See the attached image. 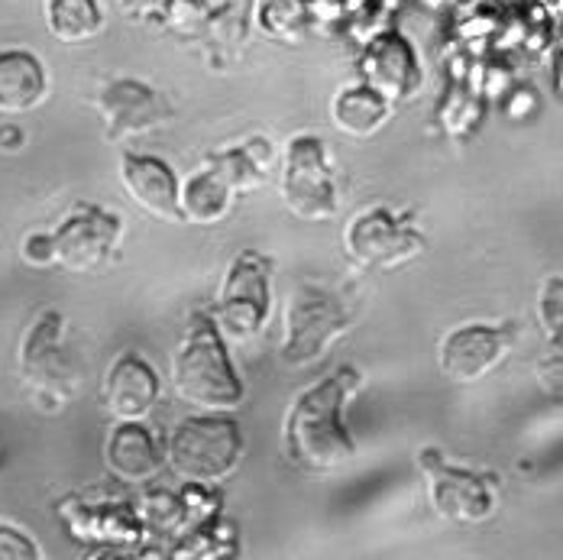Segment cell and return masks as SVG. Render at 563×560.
Wrapping results in <instances>:
<instances>
[{"instance_id": "16", "label": "cell", "mask_w": 563, "mask_h": 560, "mask_svg": "<svg viewBox=\"0 0 563 560\" xmlns=\"http://www.w3.org/2000/svg\"><path fill=\"white\" fill-rule=\"evenodd\" d=\"M166 450L156 444V438L140 421H117L108 431L104 463L113 476L126 483H146L163 470Z\"/></svg>"}, {"instance_id": "9", "label": "cell", "mask_w": 563, "mask_h": 560, "mask_svg": "<svg viewBox=\"0 0 563 560\" xmlns=\"http://www.w3.org/2000/svg\"><path fill=\"white\" fill-rule=\"evenodd\" d=\"M346 256L363 270H395L424 250V233L411 224V215H393L376 205L360 211L346 224Z\"/></svg>"}, {"instance_id": "13", "label": "cell", "mask_w": 563, "mask_h": 560, "mask_svg": "<svg viewBox=\"0 0 563 560\" xmlns=\"http://www.w3.org/2000/svg\"><path fill=\"white\" fill-rule=\"evenodd\" d=\"M120 182H123V191L130 195V201H136L150 218L169 221V224L185 221L175 172L163 160L126 153L120 163Z\"/></svg>"}, {"instance_id": "22", "label": "cell", "mask_w": 563, "mask_h": 560, "mask_svg": "<svg viewBox=\"0 0 563 560\" xmlns=\"http://www.w3.org/2000/svg\"><path fill=\"white\" fill-rule=\"evenodd\" d=\"M211 10L205 0H169L166 3V20L178 33H198L208 23Z\"/></svg>"}, {"instance_id": "25", "label": "cell", "mask_w": 563, "mask_h": 560, "mask_svg": "<svg viewBox=\"0 0 563 560\" xmlns=\"http://www.w3.org/2000/svg\"><path fill=\"white\" fill-rule=\"evenodd\" d=\"M23 133L16 127H0V146H20Z\"/></svg>"}, {"instance_id": "2", "label": "cell", "mask_w": 563, "mask_h": 560, "mask_svg": "<svg viewBox=\"0 0 563 560\" xmlns=\"http://www.w3.org/2000/svg\"><path fill=\"white\" fill-rule=\"evenodd\" d=\"M172 386L201 411H233L243 402V383L230 366L218 325L195 311L188 334L172 356Z\"/></svg>"}, {"instance_id": "23", "label": "cell", "mask_w": 563, "mask_h": 560, "mask_svg": "<svg viewBox=\"0 0 563 560\" xmlns=\"http://www.w3.org/2000/svg\"><path fill=\"white\" fill-rule=\"evenodd\" d=\"M40 548L33 538L16 531L13 525H0V560H40Z\"/></svg>"}, {"instance_id": "12", "label": "cell", "mask_w": 563, "mask_h": 560, "mask_svg": "<svg viewBox=\"0 0 563 560\" xmlns=\"http://www.w3.org/2000/svg\"><path fill=\"white\" fill-rule=\"evenodd\" d=\"M511 343H515L511 328L463 325V328H453L451 334L441 337L438 366L451 383L473 386V383L486 380L506 360Z\"/></svg>"}, {"instance_id": "17", "label": "cell", "mask_w": 563, "mask_h": 560, "mask_svg": "<svg viewBox=\"0 0 563 560\" xmlns=\"http://www.w3.org/2000/svg\"><path fill=\"white\" fill-rule=\"evenodd\" d=\"M240 191L230 182L221 163L211 156L205 166L198 168L185 185H178V201H181V215L191 224H218L233 211Z\"/></svg>"}, {"instance_id": "14", "label": "cell", "mask_w": 563, "mask_h": 560, "mask_svg": "<svg viewBox=\"0 0 563 560\" xmlns=\"http://www.w3.org/2000/svg\"><path fill=\"white\" fill-rule=\"evenodd\" d=\"M159 402V376L140 353H123L104 380V408L113 421H143Z\"/></svg>"}, {"instance_id": "8", "label": "cell", "mask_w": 563, "mask_h": 560, "mask_svg": "<svg viewBox=\"0 0 563 560\" xmlns=\"http://www.w3.org/2000/svg\"><path fill=\"white\" fill-rule=\"evenodd\" d=\"M269 285H273L269 256L256 250H243L233 256L218 292V325L227 334L246 340L266 328L269 305H273Z\"/></svg>"}, {"instance_id": "19", "label": "cell", "mask_w": 563, "mask_h": 560, "mask_svg": "<svg viewBox=\"0 0 563 560\" xmlns=\"http://www.w3.org/2000/svg\"><path fill=\"white\" fill-rule=\"evenodd\" d=\"M393 113V105L383 101L373 88H346L334 98L331 120L334 127L350 136H373Z\"/></svg>"}, {"instance_id": "6", "label": "cell", "mask_w": 563, "mask_h": 560, "mask_svg": "<svg viewBox=\"0 0 563 560\" xmlns=\"http://www.w3.org/2000/svg\"><path fill=\"white\" fill-rule=\"evenodd\" d=\"M279 195L285 208L301 221H331L338 218L340 191L328 150L318 136H295L285 150Z\"/></svg>"}, {"instance_id": "7", "label": "cell", "mask_w": 563, "mask_h": 560, "mask_svg": "<svg viewBox=\"0 0 563 560\" xmlns=\"http://www.w3.org/2000/svg\"><path fill=\"white\" fill-rule=\"evenodd\" d=\"M418 466L428 483L431 508L453 525H479L499 505V476L473 473L448 463L434 448L418 453Z\"/></svg>"}, {"instance_id": "21", "label": "cell", "mask_w": 563, "mask_h": 560, "mask_svg": "<svg viewBox=\"0 0 563 560\" xmlns=\"http://www.w3.org/2000/svg\"><path fill=\"white\" fill-rule=\"evenodd\" d=\"M538 321L548 340H554V347H561V321H563V279L561 273L548 276L541 282L538 292Z\"/></svg>"}, {"instance_id": "1", "label": "cell", "mask_w": 563, "mask_h": 560, "mask_svg": "<svg viewBox=\"0 0 563 560\" xmlns=\"http://www.w3.org/2000/svg\"><path fill=\"white\" fill-rule=\"evenodd\" d=\"M360 383V370L340 366L338 373L298 395L282 425V453L291 466L311 476H328L356 457V444L343 425V405Z\"/></svg>"}, {"instance_id": "26", "label": "cell", "mask_w": 563, "mask_h": 560, "mask_svg": "<svg viewBox=\"0 0 563 560\" xmlns=\"http://www.w3.org/2000/svg\"><path fill=\"white\" fill-rule=\"evenodd\" d=\"M123 7H130V3H136V0H120ZM140 3H146V0H140Z\"/></svg>"}, {"instance_id": "5", "label": "cell", "mask_w": 563, "mask_h": 560, "mask_svg": "<svg viewBox=\"0 0 563 560\" xmlns=\"http://www.w3.org/2000/svg\"><path fill=\"white\" fill-rule=\"evenodd\" d=\"M65 318L58 311H43L40 321L26 331L20 343V373L30 386V395L40 408H62L68 398L78 395L81 370L65 347Z\"/></svg>"}, {"instance_id": "24", "label": "cell", "mask_w": 563, "mask_h": 560, "mask_svg": "<svg viewBox=\"0 0 563 560\" xmlns=\"http://www.w3.org/2000/svg\"><path fill=\"white\" fill-rule=\"evenodd\" d=\"M23 260L36 270H46V266H56V256H53V233H30L20 246Z\"/></svg>"}, {"instance_id": "10", "label": "cell", "mask_w": 563, "mask_h": 560, "mask_svg": "<svg viewBox=\"0 0 563 560\" xmlns=\"http://www.w3.org/2000/svg\"><path fill=\"white\" fill-rule=\"evenodd\" d=\"M120 218L98 205H75L65 224L53 233L56 266L68 273H98L113 260L120 246Z\"/></svg>"}, {"instance_id": "3", "label": "cell", "mask_w": 563, "mask_h": 560, "mask_svg": "<svg viewBox=\"0 0 563 560\" xmlns=\"http://www.w3.org/2000/svg\"><path fill=\"white\" fill-rule=\"evenodd\" d=\"M243 453V435L233 418L211 411L205 418L181 421L169 438L166 463L188 483L211 486L233 473Z\"/></svg>"}, {"instance_id": "15", "label": "cell", "mask_w": 563, "mask_h": 560, "mask_svg": "<svg viewBox=\"0 0 563 560\" xmlns=\"http://www.w3.org/2000/svg\"><path fill=\"white\" fill-rule=\"evenodd\" d=\"M363 75H366V88H373L389 105L408 98L421 81V68L415 62V53L401 36L376 40L363 56Z\"/></svg>"}, {"instance_id": "18", "label": "cell", "mask_w": 563, "mask_h": 560, "mask_svg": "<svg viewBox=\"0 0 563 560\" xmlns=\"http://www.w3.org/2000/svg\"><path fill=\"white\" fill-rule=\"evenodd\" d=\"M49 95L43 62L26 50L0 53V113L36 111Z\"/></svg>"}, {"instance_id": "4", "label": "cell", "mask_w": 563, "mask_h": 560, "mask_svg": "<svg viewBox=\"0 0 563 560\" xmlns=\"http://www.w3.org/2000/svg\"><path fill=\"white\" fill-rule=\"evenodd\" d=\"M350 328V311L338 295L321 285H298L285 301V340L282 363L305 370L328 356L338 337Z\"/></svg>"}, {"instance_id": "11", "label": "cell", "mask_w": 563, "mask_h": 560, "mask_svg": "<svg viewBox=\"0 0 563 560\" xmlns=\"http://www.w3.org/2000/svg\"><path fill=\"white\" fill-rule=\"evenodd\" d=\"M95 105H98V113L104 120V136L111 143L146 136V133L159 130L163 123L172 120L169 101L159 91H153L150 85L136 81V78L108 81L98 91Z\"/></svg>"}, {"instance_id": "20", "label": "cell", "mask_w": 563, "mask_h": 560, "mask_svg": "<svg viewBox=\"0 0 563 560\" xmlns=\"http://www.w3.org/2000/svg\"><path fill=\"white\" fill-rule=\"evenodd\" d=\"M46 23L58 43H85L101 33V7L95 0H46Z\"/></svg>"}]
</instances>
